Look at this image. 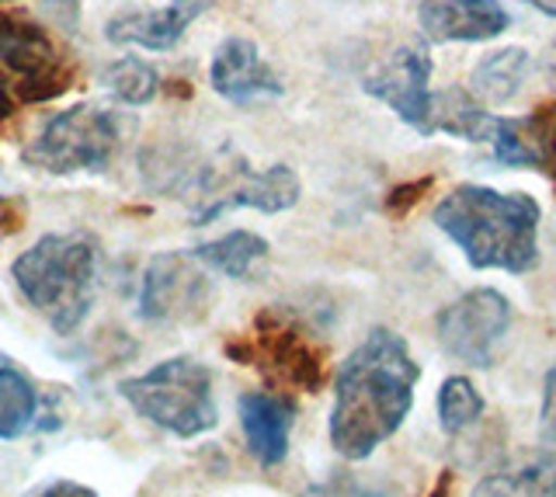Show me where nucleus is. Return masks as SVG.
Wrapping results in <instances>:
<instances>
[{
	"instance_id": "obj_1",
	"label": "nucleus",
	"mask_w": 556,
	"mask_h": 497,
	"mask_svg": "<svg viewBox=\"0 0 556 497\" xmlns=\"http://www.w3.org/2000/svg\"><path fill=\"white\" fill-rule=\"evenodd\" d=\"M417 380L421 369L407 341L387 328L369 331L334 375L330 445L352 462L369 459L407 421Z\"/></svg>"
},
{
	"instance_id": "obj_2",
	"label": "nucleus",
	"mask_w": 556,
	"mask_h": 497,
	"mask_svg": "<svg viewBox=\"0 0 556 497\" xmlns=\"http://www.w3.org/2000/svg\"><path fill=\"white\" fill-rule=\"evenodd\" d=\"M434 227L480 271L526 276L539 265V202L526 192L459 184L434 205Z\"/></svg>"
},
{
	"instance_id": "obj_3",
	"label": "nucleus",
	"mask_w": 556,
	"mask_h": 497,
	"mask_svg": "<svg viewBox=\"0 0 556 497\" xmlns=\"http://www.w3.org/2000/svg\"><path fill=\"white\" fill-rule=\"evenodd\" d=\"M11 279L52 331L74 334L94 306L98 244L87 233H46L17 254Z\"/></svg>"
},
{
	"instance_id": "obj_4",
	"label": "nucleus",
	"mask_w": 556,
	"mask_h": 497,
	"mask_svg": "<svg viewBox=\"0 0 556 497\" xmlns=\"http://www.w3.org/2000/svg\"><path fill=\"white\" fill-rule=\"evenodd\" d=\"M118 393L139 418L178 438H199L219 424L213 372L188 355L164 358L143 375L122 380Z\"/></svg>"
},
{
	"instance_id": "obj_5",
	"label": "nucleus",
	"mask_w": 556,
	"mask_h": 497,
	"mask_svg": "<svg viewBox=\"0 0 556 497\" xmlns=\"http://www.w3.org/2000/svg\"><path fill=\"white\" fill-rule=\"evenodd\" d=\"M118 143L122 126L109 109L74 105L46 118L39 136L22 150V161L46 175H80V170L101 175L112 167Z\"/></svg>"
},
{
	"instance_id": "obj_6",
	"label": "nucleus",
	"mask_w": 556,
	"mask_h": 497,
	"mask_svg": "<svg viewBox=\"0 0 556 497\" xmlns=\"http://www.w3.org/2000/svg\"><path fill=\"white\" fill-rule=\"evenodd\" d=\"M226 355H233L243 366L261 369L265 380L282 390L317 393L324 383V348L313 345L300 323L275 310L261 314L251 334L226 345Z\"/></svg>"
},
{
	"instance_id": "obj_7",
	"label": "nucleus",
	"mask_w": 556,
	"mask_h": 497,
	"mask_svg": "<svg viewBox=\"0 0 556 497\" xmlns=\"http://www.w3.org/2000/svg\"><path fill=\"white\" fill-rule=\"evenodd\" d=\"M295 202H300V178L286 164H271L265 170H251L243 161L208 164L191 219H195V227H205L230 209L286 213Z\"/></svg>"
},
{
	"instance_id": "obj_8",
	"label": "nucleus",
	"mask_w": 556,
	"mask_h": 497,
	"mask_svg": "<svg viewBox=\"0 0 556 497\" xmlns=\"http://www.w3.org/2000/svg\"><path fill=\"white\" fill-rule=\"evenodd\" d=\"M511 328V303L497 289H469L466 296L452 300L434 320L439 345L463 366L491 369L497 345Z\"/></svg>"
},
{
	"instance_id": "obj_9",
	"label": "nucleus",
	"mask_w": 556,
	"mask_h": 497,
	"mask_svg": "<svg viewBox=\"0 0 556 497\" xmlns=\"http://www.w3.org/2000/svg\"><path fill=\"white\" fill-rule=\"evenodd\" d=\"M213 303V282L195 254H156L139 285V317L147 323H195Z\"/></svg>"
},
{
	"instance_id": "obj_10",
	"label": "nucleus",
	"mask_w": 556,
	"mask_h": 497,
	"mask_svg": "<svg viewBox=\"0 0 556 497\" xmlns=\"http://www.w3.org/2000/svg\"><path fill=\"white\" fill-rule=\"evenodd\" d=\"M0 71L17 77L22 101H49L70 88V74L46 28L11 11H0Z\"/></svg>"
},
{
	"instance_id": "obj_11",
	"label": "nucleus",
	"mask_w": 556,
	"mask_h": 497,
	"mask_svg": "<svg viewBox=\"0 0 556 497\" xmlns=\"http://www.w3.org/2000/svg\"><path fill=\"white\" fill-rule=\"evenodd\" d=\"M431 71L434 63L425 46H400L372 74H365L362 88L382 105H390L400 123L431 136Z\"/></svg>"
},
{
	"instance_id": "obj_12",
	"label": "nucleus",
	"mask_w": 556,
	"mask_h": 497,
	"mask_svg": "<svg viewBox=\"0 0 556 497\" xmlns=\"http://www.w3.org/2000/svg\"><path fill=\"white\" fill-rule=\"evenodd\" d=\"M208 84L230 105H254V101H268L286 91L278 74L261 60L257 46L240 36L219 42L208 63Z\"/></svg>"
},
{
	"instance_id": "obj_13",
	"label": "nucleus",
	"mask_w": 556,
	"mask_h": 497,
	"mask_svg": "<svg viewBox=\"0 0 556 497\" xmlns=\"http://www.w3.org/2000/svg\"><path fill=\"white\" fill-rule=\"evenodd\" d=\"M431 42H483L508 28V11L497 0H421L417 8Z\"/></svg>"
},
{
	"instance_id": "obj_14",
	"label": "nucleus",
	"mask_w": 556,
	"mask_h": 497,
	"mask_svg": "<svg viewBox=\"0 0 556 497\" xmlns=\"http://www.w3.org/2000/svg\"><path fill=\"white\" fill-rule=\"evenodd\" d=\"M213 4V0H170L161 11H122L104 25V39L115 46H139L150 53H167L178 46L188 25Z\"/></svg>"
},
{
	"instance_id": "obj_15",
	"label": "nucleus",
	"mask_w": 556,
	"mask_h": 497,
	"mask_svg": "<svg viewBox=\"0 0 556 497\" xmlns=\"http://www.w3.org/2000/svg\"><path fill=\"white\" fill-rule=\"evenodd\" d=\"M237 410H240V428H243V438H248L251 456L261 467H278V462L289 456L295 404L282 397V393L251 390L240 397Z\"/></svg>"
},
{
	"instance_id": "obj_16",
	"label": "nucleus",
	"mask_w": 556,
	"mask_h": 497,
	"mask_svg": "<svg viewBox=\"0 0 556 497\" xmlns=\"http://www.w3.org/2000/svg\"><path fill=\"white\" fill-rule=\"evenodd\" d=\"M191 254H195L205 268L219 271V276L248 282L257 276V268L268 262V240L251 230H233L216 240H205V244H199Z\"/></svg>"
},
{
	"instance_id": "obj_17",
	"label": "nucleus",
	"mask_w": 556,
	"mask_h": 497,
	"mask_svg": "<svg viewBox=\"0 0 556 497\" xmlns=\"http://www.w3.org/2000/svg\"><path fill=\"white\" fill-rule=\"evenodd\" d=\"M494 126L497 115H491L473 94H466L459 88H448L442 94H434L431 101V132H448L456 140H469V143H491Z\"/></svg>"
},
{
	"instance_id": "obj_18",
	"label": "nucleus",
	"mask_w": 556,
	"mask_h": 497,
	"mask_svg": "<svg viewBox=\"0 0 556 497\" xmlns=\"http://www.w3.org/2000/svg\"><path fill=\"white\" fill-rule=\"evenodd\" d=\"M469 497H556V442L532 462L483 476Z\"/></svg>"
},
{
	"instance_id": "obj_19",
	"label": "nucleus",
	"mask_w": 556,
	"mask_h": 497,
	"mask_svg": "<svg viewBox=\"0 0 556 497\" xmlns=\"http://www.w3.org/2000/svg\"><path fill=\"white\" fill-rule=\"evenodd\" d=\"M529 53L526 49H497V53L483 56L473 71V94L483 101V105H504L511 101L521 84L529 77Z\"/></svg>"
},
{
	"instance_id": "obj_20",
	"label": "nucleus",
	"mask_w": 556,
	"mask_h": 497,
	"mask_svg": "<svg viewBox=\"0 0 556 497\" xmlns=\"http://www.w3.org/2000/svg\"><path fill=\"white\" fill-rule=\"evenodd\" d=\"M39 415V390L14 366H0V438H22Z\"/></svg>"
},
{
	"instance_id": "obj_21",
	"label": "nucleus",
	"mask_w": 556,
	"mask_h": 497,
	"mask_svg": "<svg viewBox=\"0 0 556 497\" xmlns=\"http://www.w3.org/2000/svg\"><path fill=\"white\" fill-rule=\"evenodd\" d=\"M101 84L118 101H126V105H147V101H153L156 91H161V77H156L153 66L139 56H118L115 63H109L101 74Z\"/></svg>"
},
{
	"instance_id": "obj_22",
	"label": "nucleus",
	"mask_w": 556,
	"mask_h": 497,
	"mask_svg": "<svg viewBox=\"0 0 556 497\" xmlns=\"http://www.w3.org/2000/svg\"><path fill=\"white\" fill-rule=\"evenodd\" d=\"M483 418V397L466 375H448L439 390V424L442 432L459 435Z\"/></svg>"
},
{
	"instance_id": "obj_23",
	"label": "nucleus",
	"mask_w": 556,
	"mask_h": 497,
	"mask_svg": "<svg viewBox=\"0 0 556 497\" xmlns=\"http://www.w3.org/2000/svg\"><path fill=\"white\" fill-rule=\"evenodd\" d=\"M491 143H494L497 164H508V167H539L532 140H529L526 123H521V118H497Z\"/></svg>"
},
{
	"instance_id": "obj_24",
	"label": "nucleus",
	"mask_w": 556,
	"mask_h": 497,
	"mask_svg": "<svg viewBox=\"0 0 556 497\" xmlns=\"http://www.w3.org/2000/svg\"><path fill=\"white\" fill-rule=\"evenodd\" d=\"M521 123H526V132L532 140L539 170H546V175L553 178V188H556V98L549 101V105L526 115Z\"/></svg>"
},
{
	"instance_id": "obj_25",
	"label": "nucleus",
	"mask_w": 556,
	"mask_h": 497,
	"mask_svg": "<svg viewBox=\"0 0 556 497\" xmlns=\"http://www.w3.org/2000/svg\"><path fill=\"white\" fill-rule=\"evenodd\" d=\"M303 497H379V494L372 487H365L352 473H334L330 480H324V484L306 487Z\"/></svg>"
},
{
	"instance_id": "obj_26",
	"label": "nucleus",
	"mask_w": 556,
	"mask_h": 497,
	"mask_svg": "<svg viewBox=\"0 0 556 497\" xmlns=\"http://www.w3.org/2000/svg\"><path fill=\"white\" fill-rule=\"evenodd\" d=\"M25 202L14 199V195H0V244H4L8 237H14L17 230L25 227Z\"/></svg>"
},
{
	"instance_id": "obj_27",
	"label": "nucleus",
	"mask_w": 556,
	"mask_h": 497,
	"mask_svg": "<svg viewBox=\"0 0 556 497\" xmlns=\"http://www.w3.org/2000/svg\"><path fill=\"white\" fill-rule=\"evenodd\" d=\"M539 418H543L546 442H556V366L546 372V380H543V410H539Z\"/></svg>"
},
{
	"instance_id": "obj_28",
	"label": "nucleus",
	"mask_w": 556,
	"mask_h": 497,
	"mask_svg": "<svg viewBox=\"0 0 556 497\" xmlns=\"http://www.w3.org/2000/svg\"><path fill=\"white\" fill-rule=\"evenodd\" d=\"M42 8L49 11V18L63 25L66 31H74L77 14H80V0H42Z\"/></svg>"
},
{
	"instance_id": "obj_29",
	"label": "nucleus",
	"mask_w": 556,
	"mask_h": 497,
	"mask_svg": "<svg viewBox=\"0 0 556 497\" xmlns=\"http://www.w3.org/2000/svg\"><path fill=\"white\" fill-rule=\"evenodd\" d=\"M28 497H98L91 487L77 484V480H52V484L31 490Z\"/></svg>"
},
{
	"instance_id": "obj_30",
	"label": "nucleus",
	"mask_w": 556,
	"mask_h": 497,
	"mask_svg": "<svg viewBox=\"0 0 556 497\" xmlns=\"http://www.w3.org/2000/svg\"><path fill=\"white\" fill-rule=\"evenodd\" d=\"M428 184H431V181H417V184H410V188H396L393 199H390V209L400 213V205H407V209H410V205L417 202V192H425Z\"/></svg>"
},
{
	"instance_id": "obj_31",
	"label": "nucleus",
	"mask_w": 556,
	"mask_h": 497,
	"mask_svg": "<svg viewBox=\"0 0 556 497\" xmlns=\"http://www.w3.org/2000/svg\"><path fill=\"white\" fill-rule=\"evenodd\" d=\"M14 115V94L8 88V74L0 71V129H4V123Z\"/></svg>"
},
{
	"instance_id": "obj_32",
	"label": "nucleus",
	"mask_w": 556,
	"mask_h": 497,
	"mask_svg": "<svg viewBox=\"0 0 556 497\" xmlns=\"http://www.w3.org/2000/svg\"><path fill=\"white\" fill-rule=\"evenodd\" d=\"M529 4H532L535 11L549 14V18H556V0H529Z\"/></svg>"
}]
</instances>
